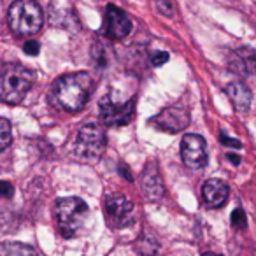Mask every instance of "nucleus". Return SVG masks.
<instances>
[{
    "label": "nucleus",
    "mask_w": 256,
    "mask_h": 256,
    "mask_svg": "<svg viewBox=\"0 0 256 256\" xmlns=\"http://www.w3.org/2000/svg\"><path fill=\"white\" fill-rule=\"evenodd\" d=\"M12 134H11V123L8 118H0V151L8 150L11 146Z\"/></svg>",
    "instance_id": "nucleus-16"
},
{
    "label": "nucleus",
    "mask_w": 256,
    "mask_h": 256,
    "mask_svg": "<svg viewBox=\"0 0 256 256\" xmlns=\"http://www.w3.org/2000/svg\"><path fill=\"white\" fill-rule=\"evenodd\" d=\"M104 32L109 39L120 40L124 39L128 34L132 32V20L123 9L116 6H107L106 9V22H104Z\"/></svg>",
    "instance_id": "nucleus-9"
},
{
    "label": "nucleus",
    "mask_w": 256,
    "mask_h": 256,
    "mask_svg": "<svg viewBox=\"0 0 256 256\" xmlns=\"http://www.w3.org/2000/svg\"><path fill=\"white\" fill-rule=\"evenodd\" d=\"M154 128L167 134H179L190 124V112L181 106H170L151 120Z\"/></svg>",
    "instance_id": "nucleus-8"
},
{
    "label": "nucleus",
    "mask_w": 256,
    "mask_h": 256,
    "mask_svg": "<svg viewBox=\"0 0 256 256\" xmlns=\"http://www.w3.org/2000/svg\"><path fill=\"white\" fill-rule=\"evenodd\" d=\"M181 160L188 168L198 170L207 165V144L198 134H186L181 140Z\"/></svg>",
    "instance_id": "nucleus-7"
},
{
    "label": "nucleus",
    "mask_w": 256,
    "mask_h": 256,
    "mask_svg": "<svg viewBox=\"0 0 256 256\" xmlns=\"http://www.w3.org/2000/svg\"><path fill=\"white\" fill-rule=\"evenodd\" d=\"M23 51H25L26 54H30V56H36V54H39V42H37V40H28V42H25V46H23Z\"/></svg>",
    "instance_id": "nucleus-20"
},
{
    "label": "nucleus",
    "mask_w": 256,
    "mask_h": 256,
    "mask_svg": "<svg viewBox=\"0 0 256 256\" xmlns=\"http://www.w3.org/2000/svg\"><path fill=\"white\" fill-rule=\"evenodd\" d=\"M54 214H56V224L62 237L70 238L84 224L88 216V206L78 196H65L56 200Z\"/></svg>",
    "instance_id": "nucleus-3"
},
{
    "label": "nucleus",
    "mask_w": 256,
    "mask_h": 256,
    "mask_svg": "<svg viewBox=\"0 0 256 256\" xmlns=\"http://www.w3.org/2000/svg\"><path fill=\"white\" fill-rule=\"evenodd\" d=\"M226 158L230 160V164H232V165H240V156H237V154L226 153Z\"/></svg>",
    "instance_id": "nucleus-24"
},
{
    "label": "nucleus",
    "mask_w": 256,
    "mask_h": 256,
    "mask_svg": "<svg viewBox=\"0 0 256 256\" xmlns=\"http://www.w3.org/2000/svg\"><path fill=\"white\" fill-rule=\"evenodd\" d=\"M232 226L238 228V230H244L248 226V220H246V214L242 209H235L232 212Z\"/></svg>",
    "instance_id": "nucleus-17"
},
{
    "label": "nucleus",
    "mask_w": 256,
    "mask_h": 256,
    "mask_svg": "<svg viewBox=\"0 0 256 256\" xmlns=\"http://www.w3.org/2000/svg\"><path fill=\"white\" fill-rule=\"evenodd\" d=\"M202 256H223V254H218V252H210V251H207V252H204Z\"/></svg>",
    "instance_id": "nucleus-25"
},
{
    "label": "nucleus",
    "mask_w": 256,
    "mask_h": 256,
    "mask_svg": "<svg viewBox=\"0 0 256 256\" xmlns=\"http://www.w3.org/2000/svg\"><path fill=\"white\" fill-rule=\"evenodd\" d=\"M220 140H221V144H224V146H228V148H234V150H240V148H242V142H240V140L232 139V137H228L224 132H221Z\"/></svg>",
    "instance_id": "nucleus-19"
},
{
    "label": "nucleus",
    "mask_w": 256,
    "mask_h": 256,
    "mask_svg": "<svg viewBox=\"0 0 256 256\" xmlns=\"http://www.w3.org/2000/svg\"><path fill=\"white\" fill-rule=\"evenodd\" d=\"M158 8L164 14H170V2L168 0H158Z\"/></svg>",
    "instance_id": "nucleus-22"
},
{
    "label": "nucleus",
    "mask_w": 256,
    "mask_h": 256,
    "mask_svg": "<svg viewBox=\"0 0 256 256\" xmlns=\"http://www.w3.org/2000/svg\"><path fill=\"white\" fill-rule=\"evenodd\" d=\"M228 184L221 179H209L202 186V196L210 209H220L228 200Z\"/></svg>",
    "instance_id": "nucleus-11"
},
{
    "label": "nucleus",
    "mask_w": 256,
    "mask_h": 256,
    "mask_svg": "<svg viewBox=\"0 0 256 256\" xmlns=\"http://www.w3.org/2000/svg\"><path fill=\"white\" fill-rule=\"evenodd\" d=\"M8 23L18 37L36 36L44 23V14L36 0H14L9 8Z\"/></svg>",
    "instance_id": "nucleus-2"
},
{
    "label": "nucleus",
    "mask_w": 256,
    "mask_h": 256,
    "mask_svg": "<svg viewBox=\"0 0 256 256\" xmlns=\"http://www.w3.org/2000/svg\"><path fill=\"white\" fill-rule=\"evenodd\" d=\"M120 172H121V176H123L124 179H128V181H134V178L130 176V168L124 167V164H120Z\"/></svg>",
    "instance_id": "nucleus-23"
},
{
    "label": "nucleus",
    "mask_w": 256,
    "mask_h": 256,
    "mask_svg": "<svg viewBox=\"0 0 256 256\" xmlns=\"http://www.w3.org/2000/svg\"><path fill=\"white\" fill-rule=\"evenodd\" d=\"M0 193H2L4 198H11L14 195V188H12V184L9 181H2L0 182Z\"/></svg>",
    "instance_id": "nucleus-21"
},
{
    "label": "nucleus",
    "mask_w": 256,
    "mask_h": 256,
    "mask_svg": "<svg viewBox=\"0 0 256 256\" xmlns=\"http://www.w3.org/2000/svg\"><path fill=\"white\" fill-rule=\"evenodd\" d=\"M142 188L144 193L150 200H158L164 195V182L158 174V165L156 162H150L142 174Z\"/></svg>",
    "instance_id": "nucleus-12"
},
{
    "label": "nucleus",
    "mask_w": 256,
    "mask_h": 256,
    "mask_svg": "<svg viewBox=\"0 0 256 256\" xmlns=\"http://www.w3.org/2000/svg\"><path fill=\"white\" fill-rule=\"evenodd\" d=\"M34 76L26 67L20 64H9L2 70V82H0V93L6 104L16 106L20 104L28 90L32 88Z\"/></svg>",
    "instance_id": "nucleus-4"
},
{
    "label": "nucleus",
    "mask_w": 256,
    "mask_h": 256,
    "mask_svg": "<svg viewBox=\"0 0 256 256\" xmlns=\"http://www.w3.org/2000/svg\"><path fill=\"white\" fill-rule=\"evenodd\" d=\"M0 256H39L37 251L23 242H4L0 246Z\"/></svg>",
    "instance_id": "nucleus-15"
},
{
    "label": "nucleus",
    "mask_w": 256,
    "mask_h": 256,
    "mask_svg": "<svg viewBox=\"0 0 256 256\" xmlns=\"http://www.w3.org/2000/svg\"><path fill=\"white\" fill-rule=\"evenodd\" d=\"M106 144L107 140L104 128L96 123H88L79 128L78 139H76V153L82 158L95 160L102 156V153L106 151Z\"/></svg>",
    "instance_id": "nucleus-5"
},
{
    "label": "nucleus",
    "mask_w": 256,
    "mask_h": 256,
    "mask_svg": "<svg viewBox=\"0 0 256 256\" xmlns=\"http://www.w3.org/2000/svg\"><path fill=\"white\" fill-rule=\"evenodd\" d=\"M98 112L107 126H123V124L130 123L136 114V98L118 104L112 100V96L107 95L100 100Z\"/></svg>",
    "instance_id": "nucleus-6"
},
{
    "label": "nucleus",
    "mask_w": 256,
    "mask_h": 256,
    "mask_svg": "<svg viewBox=\"0 0 256 256\" xmlns=\"http://www.w3.org/2000/svg\"><path fill=\"white\" fill-rule=\"evenodd\" d=\"M254 67H256V54L252 53L251 50H246V48L238 50L230 62L232 70L238 72V74H242V76L251 74V72L254 70Z\"/></svg>",
    "instance_id": "nucleus-14"
},
{
    "label": "nucleus",
    "mask_w": 256,
    "mask_h": 256,
    "mask_svg": "<svg viewBox=\"0 0 256 256\" xmlns=\"http://www.w3.org/2000/svg\"><path fill=\"white\" fill-rule=\"evenodd\" d=\"M165 62H168V53H165V51H156V53L151 54V64L154 67H162Z\"/></svg>",
    "instance_id": "nucleus-18"
},
{
    "label": "nucleus",
    "mask_w": 256,
    "mask_h": 256,
    "mask_svg": "<svg viewBox=\"0 0 256 256\" xmlns=\"http://www.w3.org/2000/svg\"><path fill=\"white\" fill-rule=\"evenodd\" d=\"M224 92H226L228 98L232 100V104H234V107L237 110L244 112V110L249 109V106H251V102H252V93L244 82H240V81L230 82Z\"/></svg>",
    "instance_id": "nucleus-13"
},
{
    "label": "nucleus",
    "mask_w": 256,
    "mask_h": 256,
    "mask_svg": "<svg viewBox=\"0 0 256 256\" xmlns=\"http://www.w3.org/2000/svg\"><path fill=\"white\" fill-rule=\"evenodd\" d=\"M93 90L92 76L88 72H74L65 74L54 81L51 88L54 106L65 112H79L86 106Z\"/></svg>",
    "instance_id": "nucleus-1"
},
{
    "label": "nucleus",
    "mask_w": 256,
    "mask_h": 256,
    "mask_svg": "<svg viewBox=\"0 0 256 256\" xmlns=\"http://www.w3.org/2000/svg\"><path fill=\"white\" fill-rule=\"evenodd\" d=\"M134 210V204L126 198V196L120 195H109L106 200V212L109 216V220L112 221L114 224H124L126 220L130 218Z\"/></svg>",
    "instance_id": "nucleus-10"
}]
</instances>
